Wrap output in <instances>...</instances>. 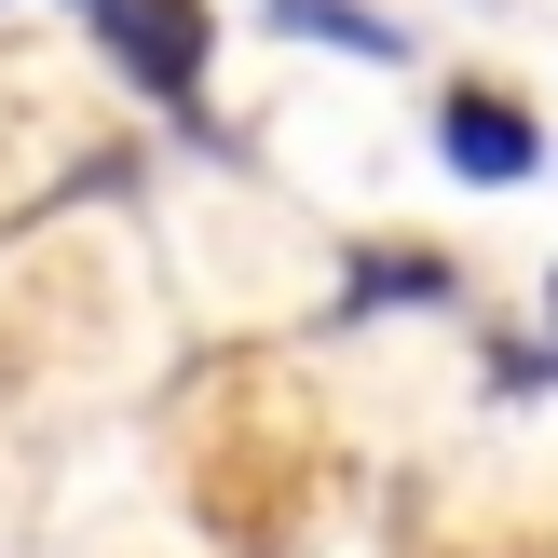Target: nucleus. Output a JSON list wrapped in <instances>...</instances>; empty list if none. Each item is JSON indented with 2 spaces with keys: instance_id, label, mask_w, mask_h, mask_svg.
<instances>
[{
  "instance_id": "2",
  "label": "nucleus",
  "mask_w": 558,
  "mask_h": 558,
  "mask_svg": "<svg viewBox=\"0 0 558 558\" xmlns=\"http://www.w3.org/2000/svg\"><path fill=\"white\" fill-rule=\"evenodd\" d=\"M436 150H450V178H490V191H518L545 163V136L518 123L505 96H450V136H436Z\"/></svg>"
},
{
  "instance_id": "1",
  "label": "nucleus",
  "mask_w": 558,
  "mask_h": 558,
  "mask_svg": "<svg viewBox=\"0 0 558 558\" xmlns=\"http://www.w3.org/2000/svg\"><path fill=\"white\" fill-rule=\"evenodd\" d=\"M96 27H109V54H123V82H150V96H191L205 54H218L205 0H96Z\"/></svg>"
},
{
  "instance_id": "3",
  "label": "nucleus",
  "mask_w": 558,
  "mask_h": 558,
  "mask_svg": "<svg viewBox=\"0 0 558 558\" xmlns=\"http://www.w3.org/2000/svg\"><path fill=\"white\" fill-rule=\"evenodd\" d=\"M545 327H558V287H545Z\"/></svg>"
}]
</instances>
